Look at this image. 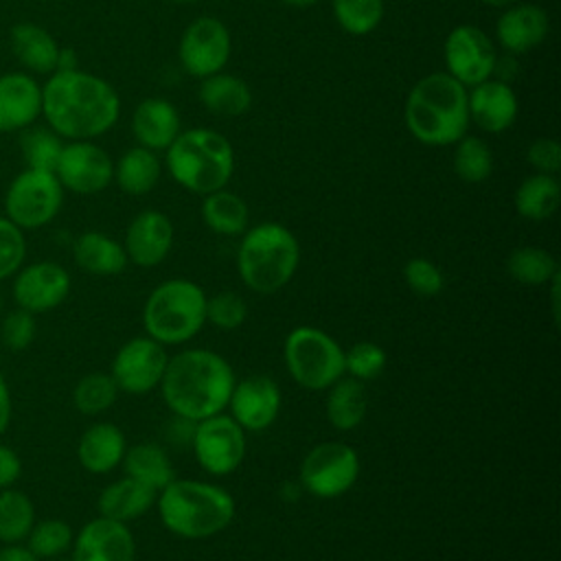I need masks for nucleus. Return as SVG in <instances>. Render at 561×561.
<instances>
[{"label": "nucleus", "instance_id": "obj_1", "mask_svg": "<svg viewBox=\"0 0 561 561\" xmlns=\"http://www.w3.org/2000/svg\"><path fill=\"white\" fill-rule=\"evenodd\" d=\"M42 114L48 127L68 140H90L110 131L121 114L118 92L105 79L57 70L42 88Z\"/></svg>", "mask_w": 561, "mask_h": 561}, {"label": "nucleus", "instance_id": "obj_2", "mask_svg": "<svg viewBox=\"0 0 561 561\" xmlns=\"http://www.w3.org/2000/svg\"><path fill=\"white\" fill-rule=\"evenodd\" d=\"M234 381V370L224 355L186 348L169 357L160 392L178 419L197 423L226 412Z\"/></svg>", "mask_w": 561, "mask_h": 561}, {"label": "nucleus", "instance_id": "obj_3", "mask_svg": "<svg viewBox=\"0 0 561 561\" xmlns=\"http://www.w3.org/2000/svg\"><path fill=\"white\" fill-rule=\"evenodd\" d=\"M403 121L408 131L427 147L456 145L469 129L467 88L447 72L419 79L405 99Z\"/></svg>", "mask_w": 561, "mask_h": 561}, {"label": "nucleus", "instance_id": "obj_4", "mask_svg": "<svg viewBox=\"0 0 561 561\" xmlns=\"http://www.w3.org/2000/svg\"><path fill=\"white\" fill-rule=\"evenodd\" d=\"M162 526L180 539H208L234 519V497L219 484L173 478L156 497Z\"/></svg>", "mask_w": 561, "mask_h": 561}, {"label": "nucleus", "instance_id": "obj_5", "mask_svg": "<svg viewBox=\"0 0 561 561\" xmlns=\"http://www.w3.org/2000/svg\"><path fill=\"white\" fill-rule=\"evenodd\" d=\"M169 175L186 191L208 195L226 188L234 171V149L230 140L208 127L180 131L164 149Z\"/></svg>", "mask_w": 561, "mask_h": 561}, {"label": "nucleus", "instance_id": "obj_6", "mask_svg": "<svg viewBox=\"0 0 561 561\" xmlns=\"http://www.w3.org/2000/svg\"><path fill=\"white\" fill-rule=\"evenodd\" d=\"M300 245L296 234L276 221L248 228L237 250L241 283L256 294L280 291L298 272Z\"/></svg>", "mask_w": 561, "mask_h": 561}, {"label": "nucleus", "instance_id": "obj_7", "mask_svg": "<svg viewBox=\"0 0 561 561\" xmlns=\"http://www.w3.org/2000/svg\"><path fill=\"white\" fill-rule=\"evenodd\" d=\"M206 291L186 278H171L151 289L142 307L149 337L162 346L193 340L206 324Z\"/></svg>", "mask_w": 561, "mask_h": 561}, {"label": "nucleus", "instance_id": "obj_8", "mask_svg": "<svg viewBox=\"0 0 561 561\" xmlns=\"http://www.w3.org/2000/svg\"><path fill=\"white\" fill-rule=\"evenodd\" d=\"M283 357L289 377L305 390H327L344 377V348L316 327H296L287 333Z\"/></svg>", "mask_w": 561, "mask_h": 561}, {"label": "nucleus", "instance_id": "obj_9", "mask_svg": "<svg viewBox=\"0 0 561 561\" xmlns=\"http://www.w3.org/2000/svg\"><path fill=\"white\" fill-rule=\"evenodd\" d=\"M64 204V186L53 171L24 169L13 178L4 195V217L22 230L50 224Z\"/></svg>", "mask_w": 561, "mask_h": 561}, {"label": "nucleus", "instance_id": "obj_10", "mask_svg": "<svg viewBox=\"0 0 561 561\" xmlns=\"http://www.w3.org/2000/svg\"><path fill=\"white\" fill-rule=\"evenodd\" d=\"M359 478L357 451L340 440H324L311 447L300 462V484L320 500H333L353 489Z\"/></svg>", "mask_w": 561, "mask_h": 561}, {"label": "nucleus", "instance_id": "obj_11", "mask_svg": "<svg viewBox=\"0 0 561 561\" xmlns=\"http://www.w3.org/2000/svg\"><path fill=\"white\" fill-rule=\"evenodd\" d=\"M191 443L199 467L210 476H228L237 471L245 458V432L224 412L197 421Z\"/></svg>", "mask_w": 561, "mask_h": 561}, {"label": "nucleus", "instance_id": "obj_12", "mask_svg": "<svg viewBox=\"0 0 561 561\" xmlns=\"http://www.w3.org/2000/svg\"><path fill=\"white\" fill-rule=\"evenodd\" d=\"M232 53V37L228 26L213 15L193 20L178 44L182 68L197 79L221 72Z\"/></svg>", "mask_w": 561, "mask_h": 561}, {"label": "nucleus", "instance_id": "obj_13", "mask_svg": "<svg viewBox=\"0 0 561 561\" xmlns=\"http://www.w3.org/2000/svg\"><path fill=\"white\" fill-rule=\"evenodd\" d=\"M443 57L445 72L465 88H471L493 77L497 53L486 31L473 24H458L445 37Z\"/></svg>", "mask_w": 561, "mask_h": 561}, {"label": "nucleus", "instance_id": "obj_14", "mask_svg": "<svg viewBox=\"0 0 561 561\" xmlns=\"http://www.w3.org/2000/svg\"><path fill=\"white\" fill-rule=\"evenodd\" d=\"M169 362L167 346L149 335L127 340L112 359V379L121 392L147 394L160 388L164 368Z\"/></svg>", "mask_w": 561, "mask_h": 561}, {"label": "nucleus", "instance_id": "obj_15", "mask_svg": "<svg viewBox=\"0 0 561 561\" xmlns=\"http://www.w3.org/2000/svg\"><path fill=\"white\" fill-rule=\"evenodd\" d=\"M55 175L64 188L77 195H94L114 180V162L103 147L90 140H72L64 145Z\"/></svg>", "mask_w": 561, "mask_h": 561}, {"label": "nucleus", "instance_id": "obj_16", "mask_svg": "<svg viewBox=\"0 0 561 561\" xmlns=\"http://www.w3.org/2000/svg\"><path fill=\"white\" fill-rule=\"evenodd\" d=\"M70 274L55 261H37L15 272L13 298L20 309L46 313L59 307L70 294Z\"/></svg>", "mask_w": 561, "mask_h": 561}, {"label": "nucleus", "instance_id": "obj_17", "mask_svg": "<svg viewBox=\"0 0 561 561\" xmlns=\"http://www.w3.org/2000/svg\"><path fill=\"white\" fill-rule=\"evenodd\" d=\"M280 403L278 383L267 375H252L234 381L226 410L243 432H263L276 421Z\"/></svg>", "mask_w": 561, "mask_h": 561}, {"label": "nucleus", "instance_id": "obj_18", "mask_svg": "<svg viewBox=\"0 0 561 561\" xmlns=\"http://www.w3.org/2000/svg\"><path fill=\"white\" fill-rule=\"evenodd\" d=\"M72 561H134L136 541L127 524L94 517L72 539Z\"/></svg>", "mask_w": 561, "mask_h": 561}, {"label": "nucleus", "instance_id": "obj_19", "mask_svg": "<svg viewBox=\"0 0 561 561\" xmlns=\"http://www.w3.org/2000/svg\"><path fill=\"white\" fill-rule=\"evenodd\" d=\"M175 230L171 219L153 208L138 213L125 232V254L138 267L160 265L173 248Z\"/></svg>", "mask_w": 561, "mask_h": 561}, {"label": "nucleus", "instance_id": "obj_20", "mask_svg": "<svg viewBox=\"0 0 561 561\" xmlns=\"http://www.w3.org/2000/svg\"><path fill=\"white\" fill-rule=\"evenodd\" d=\"M467 105L469 121L489 134L506 131L519 112V101L511 83L493 77L467 88Z\"/></svg>", "mask_w": 561, "mask_h": 561}, {"label": "nucleus", "instance_id": "obj_21", "mask_svg": "<svg viewBox=\"0 0 561 561\" xmlns=\"http://www.w3.org/2000/svg\"><path fill=\"white\" fill-rule=\"evenodd\" d=\"M550 31V18L543 7L533 2H515L504 7L495 22V37L508 55H524L537 48Z\"/></svg>", "mask_w": 561, "mask_h": 561}, {"label": "nucleus", "instance_id": "obj_22", "mask_svg": "<svg viewBox=\"0 0 561 561\" xmlns=\"http://www.w3.org/2000/svg\"><path fill=\"white\" fill-rule=\"evenodd\" d=\"M42 114V85L26 72L0 77V131H20Z\"/></svg>", "mask_w": 561, "mask_h": 561}, {"label": "nucleus", "instance_id": "obj_23", "mask_svg": "<svg viewBox=\"0 0 561 561\" xmlns=\"http://www.w3.org/2000/svg\"><path fill=\"white\" fill-rule=\"evenodd\" d=\"M180 131V114L167 99L149 96L140 101L131 114V134L136 142L151 151L167 149Z\"/></svg>", "mask_w": 561, "mask_h": 561}, {"label": "nucleus", "instance_id": "obj_24", "mask_svg": "<svg viewBox=\"0 0 561 561\" xmlns=\"http://www.w3.org/2000/svg\"><path fill=\"white\" fill-rule=\"evenodd\" d=\"M127 451L125 434L118 425L101 421L90 425L77 445V458L79 465L96 476L114 471Z\"/></svg>", "mask_w": 561, "mask_h": 561}, {"label": "nucleus", "instance_id": "obj_25", "mask_svg": "<svg viewBox=\"0 0 561 561\" xmlns=\"http://www.w3.org/2000/svg\"><path fill=\"white\" fill-rule=\"evenodd\" d=\"M158 491L129 478L123 476L121 480L110 482L96 500V508L99 515L129 524L134 519H138L140 515H145L153 504H156Z\"/></svg>", "mask_w": 561, "mask_h": 561}, {"label": "nucleus", "instance_id": "obj_26", "mask_svg": "<svg viewBox=\"0 0 561 561\" xmlns=\"http://www.w3.org/2000/svg\"><path fill=\"white\" fill-rule=\"evenodd\" d=\"M9 42L15 59L31 72L53 75L57 70L61 48L46 28L33 22H20L11 28Z\"/></svg>", "mask_w": 561, "mask_h": 561}, {"label": "nucleus", "instance_id": "obj_27", "mask_svg": "<svg viewBox=\"0 0 561 561\" xmlns=\"http://www.w3.org/2000/svg\"><path fill=\"white\" fill-rule=\"evenodd\" d=\"M72 254L75 263L94 276H116L129 263L123 243L99 230L79 234L72 245Z\"/></svg>", "mask_w": 561, "mask_h": 561}, {"label": "nucleus", "instance_id": "obj_28", "mask_svg": "<svg viewBox=\"0 0 561 561\" xmlns=\"http://www.w3.org/2000/svg\"><path fill=\"white\" fill-rule=\"evenodd\" d=\"M324 412L327 421L340 432H351L359 427L368 412L364 381H357L353 377H340L333 386L327 388Z\"/></svg>", "mask_w": 561, "mask_h": 561}, {"label": "nucleus", "instance_id": "obj_29", "mask_svg": "<svg viewBox=\"0 0 561 561\" xmlns=\"http://www.w3.org/2000/svg\"><path fill=\"white\" fill-rule=\"evenodd\" d=\"M199 101L217 116H241L252 105V92L243 79L221 70L202 79Z\"/></svg>", "mask_w": 561, "mask_h": 561}, {"label": "nucleus", "instance_id": "obj_30", "mask_svg": "<svg viewBox=\"0 0 561 561\" xmlns=\"http://www.w3.org/2000/svg\"><path fill=\"white\" fill-rule=\"evenodd\" d=\"M202 221L221 237H237L248 230L250 210L241 195L219 188L202 199Z\"/></svg>", "mask_w": 561, "mask_h": 561}, {"label": "nucleus", "instance_id": "obj_31", "mask_svg": "<svg viewBox=\"0 0 561 561\" xmlns=\"http://www.w3.org/2000/svg\"><path fill=\"white\" fill-rule=\"evenodd\" d=\"M160 173L162 164L156 151L140 145L127 149L114 164V180L118 188L127 195H145L153 191V186L160 180Z\"/></svg>", "mask_w": 561, "mask_h": 561}, {"label": "nucleus", "instance_id": "obj_32", "mask_svg": "<svg viewBox=\"0 0 561 561\" xmlns=\"http://www.w3.org/2000/svg\"><path fill=\"white\" fill-rule=\"evenodd\" d=\"M561 202V186L554 175L533 173L524 178L515 191V210L530 221L550 219Z\"/></svg>", "mask_w": 561, "mask_h": 561}, {"label": "nucleus", "instance_id": "obj_33", "mask_svg": "<svg viewBox=\"0 0 561 561\" xmlns=\"http://www.w3.org/2000/svg\"><path fill=\"white\" fill-rule=\"evenodd\" d=\"M121 465L125 469V476L156 491H162L175 478L173 465L158 443H138L127 447Z\"/></svg>", "mask_w": 561, "mask_h": 561}, {"label": "nucleus", "instance_id": "obj_34", "mask_svg": "<svg viewBox=\"0 0 561 561\" xmlns=\"http://www.w3.org/2000/svg\"><path fill=\"white\" fill-rule=\"evenodd\" d=\"M506 272L513 280L530 287L548 285L559 274L557 259L539 245H519L506 259Z\"/></svg>", "mask_w": 561, "mask_h": 561}, {"label": "nucleus", "instance_id": "obj_35", "mask_svg": "<svg viewBox=\"0 0 561 561\" xmlns=\"http://www.w3.org/2000/svg\"><path fill=\"white\" fill-rule=\"evenodd\" d=\"M35 524V506L31 497L18 489L0 491V541L22 543Z\"/></svg>", "mask_w": 561, "mask_h": 561}, {"label": "nucleus", "instance_id": "obj_36", "mask_svg": "<svg viewBox=\"0 0 561 561\" xmlns=\"http://www.w3.org/2000/svg\"><path fill=\"white\" fill-rule=\"evenodd\" d=\"M454 171L462 182L480 184L493 171V151L491 147L471 134H465L454 149Z\"/></svg>", "mask_w": 561, "mask_h": 561}, {"label": "nucleus", "instance_id": "obj_37", "mask_svg": "<svg viewBox=\"0 0 561 561\" xmlns=\"http://www.w3.org/2000/svg\"><path fill=\"white\" fill-rule=\"evenodd\" d=\"M118 392L121 390L110 373H88L77 381L72 403L81 414L96 416L114 405Z\"/></svg>", "mask_w": 561, "mask_h": 561}, {"label": "nucleus", "instance_id": "obj_38", "mask_svg": "<svg viewBox=\"0 0 561 561\" xmlns=\"http://www.w3.org/2000/svg\"><path fill=\"white\" fill-rule=\"evenodd\" d=\"M333 18L348 35H368L381 20L386 4L383 0H331Z\"/></svg>", "mask_w": 561, "mask_h": 561}, {"label": "nucleus", "instance_id": "obj_39", "mask_svg": "<svg viewBox=\"0 0 561 561\" xmlns=\"http://www.w3.org/2000/svg\"><path fill=\"white\" fill-rule=\"evenodd\" d=\"M75 533L70 524L64 519H42L35 522L28 537H26V548L39 559H53L64 554L72 546Z\"/></svg>", "mask_w": 561, "mask_h": 561}, {"label": "nucleus", "instance_id": "obj_40", "mask_svg": "<svg viewBox=\"0 0 561 561\" xmlns=\"http://www.w3.org/2000/svg\"><path fill=\"white\" fill-rule=\"evenodd\" d=\"M20 149L26 162V169H39V171H53L57 167L59 153L64 149L61 136L53 129H28L20 138Z\"/></svg>", "mask_w": 561, "mask_h": 561}, {"label": "nucleus", "instance_id": "obj_41", "mask_svg": "<svg viewBox=\"0 0 561 561\" xmlns=\"http://www.w3.org/2000/svg\"><path fill=\"white\" fill-rule=\"evenodd\" d=\"M386 351L377 342H355L344 351V375L357 381H373L386 368Z\"/></svg>", "mask_w": 561, "mask_h": 561}, {"label": "nucleus", "instance_id": "obj_42", "mask_svg": "<svg viewBox=\"0 0 561 561\" xmlns=\"http://www.w3.org/2000/svg\"><path fill=\"white\" fill-rule=\"evenodd\" d=\"M248 318V302L237 291H217L206 298V322L219 331H234Z\"/></svg>", "mask_w": 561, "mask_h": 561}, {"label": "nucleus", "instance_id": "obj_43", "mask_svg": "<svg viewBox=\"0 0 561 561\" xmlns=\"http://www.w3.org/2000/svg\"><path fill=\"white\" fill-rule=\"evenodd\" d=\"M403 278H405L408 287L416 296H423V298L438 296L445 285V276H443L440 267L425 256H412L403 265Z\"/></svg>", "mask_w": 561, "mask_h": 561}, {"label": "nucleus", "instance_id": "obj_44", "mask_svg": "<svg viewBox=\"0 0 561 561\" xmlns=\"http://www.w3.org/2000/svg\"><path fill=\"white\" fill-rule=\"evenodd\" d=\"M26 256V239L22 228L11 219L0 217V280L13 276Z\"/></svg>", "mask_w": 561, "mask_h": 561}, {"label": "nucleus", "instance_id": "obj_45", "mask_svg": "<svg viewBox=\"0 0 561 561\" xmlns=\"http://www.w3.org/2000/svg\"><path fill=\"white\" fill-rule=\"evenodd\" d=\"M35 313L26 309L9 311L0 322V340L11 351H24L35 340Z\"/></svg>", "mask_w": 561, "mask_h": 561}, {"label": "nucleus", "instance_id": "obj_46", "mask_svg": "<svg viewBox=\"0 0 561 561\" xmlns=\"http://www.w3.org/2000/svg\"><path fill=\"white\" fill-rule=\"evenodd\" d=\"M526 160L537 173L557 175L561 169V145L554 138H535L526 149Z\"/></svg>", "mask_w": 561, "mask_h": 561}, {"label": "nucleus", "instance_id": "obj_47", "mask_svg": "<svg viewBox=\"0 0 561 561\" xmlns=\"http://www.w3.org/2000/svg\"><path fill=\"white\" fill-rule=\"evenodd\" d=\"M20 476H22L20 456L9 445L0 443V491L13 486Z\"/></svg>", "mask_w": 561, "mask_h": 561}, {"label": "nucleus", "instance_id": "obj_48", "mask_svg": "<svg viewBox=\"0 0 561 561\" xmlns=\"http://www.w3.org/2000/svg\"><path fill=\"white\" fill-rule=\"evenodd\" d=\"M11 423V392H9V383L0 373V436L7 432Z\"/></svg>", "mask_w": 561, "mask_h": 561}, {"label": "nucleus", "instance_id": "obj_49", "mask_svg": "<svg viewBox=\"0 0 561 561\" xmlns=\"http://www.w3.org/2000/svg\"><path fill=\"white\" fill-rule=\"evenodd\" d=\"M0 561H39L26 546L9 543L0 548Z\"/></svg>", "mask_w": 561, "mask_h": 561}, {"label": "nucleus", "instance_id": "obj_50", "mask_svg": "<svg viewBox=\"0 0 561 561\" xmlns=\"http://www.w3.org/2000/svg\"><path fill=\"white\" fill-rule=\"evenodd\" d=\"M280 2L287 4V7H294V9H307V7L318 4L320 0H280Z\"/></svg>", "mask_w": 561, "mask_h": 561}, {"label": "nucleus", "instance_id": "obj_51", "mask_svg": "<svg viewBox=\"0 0 561 561\" xmlns=\"http://www.w3.org/2000/svg\"><path fill=\"white\" fill-rule=\"evenodd\" d=\"M484 4H489V7H500V9H504V7H511V4H515V2H519V0H482Z\"/></svg>", "mask_w": 561, "mask_h": 561}, {"label": "nucleus", "instance_id": "obj_52", "mask_svg": "<svg viewBox=\"0 0 561 561\" xmlns=\"http://www.w3.org/2000/svg\"><path fill=\"white\" fill-rule=\"evenodd\" d=\"M173 2H180V4H188V2H195V0H173Z\"/></svg>", "mask_w": 561, "mask_h": 561}, {"label": "nucleus", "instance_id": "obj_53", "mask_svg": "<svg viewBox=\"0 0 561 561\" xmlns=\"http://www.w3.org/2000/svg\"><path fill=\"white\" fill-rule=\"evenodd\" d=\"M0 313H2V296H0Z\"/></svg>", "mask_w": 561, "mask_h": 561}]
</instances>
